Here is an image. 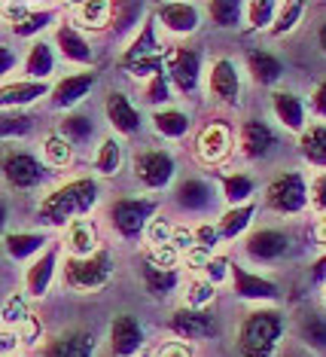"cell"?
Masks as SVG:
<instances>
[{
  "label": "cell",
  "instance_id": "obj_50",
  "mask_svg": "<svg viewBox=\"0 0 326 357\" xmlns=\"http://www.w3.org/2000/svg\"><path fill=\"white\" fill-rule=\"evenodd\" d=\"M15 333H19V342L31 348V345H37V342H40V333H43V330H40V321L34 318V314H31L28 321H22V324H19V330H15Z\"/></svg>",
  "mask_w": 326,
  "mask_h": 357
},
{
  "label": "cell",
  "instance_id": "obj_28",
  "mask_svg": "<svg viewBox=\"0 0 326 357\" xmlns=\"http://www.w3.org/2000/svg\"><path fill=\"white\" fill-rule=\"evenodd\" d=\"M64 248H68L70 257H92L98 248V229L95 223L83 217V220H73L68 226V232H64Z\"/></svg>",
  "mask_w": 326,
  "mask_h": 357
},
{
  "label": "cell",
  "instance_id": "obj_25",
  "mask_svg": "<svg viewBox=\"0 0 326 357\" xmlns=\"http://www.w3.org/2000/svg\"><path fill=\"white\" fill-rule=\"evenodd\" d=\"M55 68H59V55H55L52 43L37 40V43L28 50V55H24V79L46 83V77H52Z\"/></svg>",
  "mask_w": 326,
  "mask_h": 357
},
{
  "label": "cell",
  "instance_id": "obj_55",
  "mask_svg": "<svg viewBox=\"0 0 326 357\" xmlns=\"http://www.w3.org/2000/svg\"><path fill=\"white\" fill-rule=\"evenodd\" d=\"M311 107H314L317 116H323V119H326V83H320V86L314 89V95H311Z\"/></svg>",
  "mask_w": 326,
  "mask_h": 357
},
{
  "label": "cell",
  "instance_id": "obj_27",
  "mask_svg": "<svg viewBox=\"0 0 326 357\" xmlns=\"http://www.w3.org/2000/svg\"><path fill=\"white\" fill-rule=\"evenodd\" d=\"M3 248H6V257L13 263H22V259H31L37 250H46L49 248V238L43 232H24V229H13L3 235Z\"/></svg>",
  "mask_w": 326,
  "mask_h": 357
},
{
  "label": "cell",
  "instance_id": "obj_54",
  "mask_svg": "<svg viewBox=\"0 0 326 357\" xmlns=\"http://www.w3.org/2000/svg\"><path fill=\"white\" fill-rule=\"evenodd\" d=\"M311 202H314L317 211H323V214H326V174H320L311 183Z\"/></svg>",
  "mask_w": 326,
  "mask_h": 357
},
{
  "label": "cell",
  "instance_id": "obj_8",
  "mask_svg": "<svg viewBox=\"0 0 326 357\" xmlns=\"http://www.w3.org/2000/svg\"><path fill=\"white\" fill-rule=\"evenodd\" d=\"M201 52L192 50V46H180V50H171L168 61H165V74L171 79V86L177 89L180 95H192L201 83Z\"/></svg>",
  "mask_w": 326,
  "mask_h": 357
},
{
  "label": "cell",
  "instance_id": "obj_61",
  "mask_svg": "<svg viewBox=\"0 0 326 357\" xmlns=\"http://www.w3.org/2000/svg\"><path fill=\"white\" fill-rule=\"evenodd\" d=\"M141 357H150V354H141Z\"/></svg>",
  "mask_w": 326,
  "mask_h": 357
},
{
  "label": "cell",
  "instance_id": "obj_10",
  "mask_svg": "<svg viewBox=\"0 0 326 357\" xmlns=\"http://www.w3.org/2000/svg\"><path fill=\"white\" fill-rule=\"evenodd\" d=\"M244 250H247V257L254 259V263L272 266L290 254V235L278 229V226H263V229H254L247 235Z\"/></svg>",
  "mask_w": 326,
  "mask_h": 357
},
{
  "label": "cell",
  "instance_id": "obj_38",
  "mask_svg": "<svg viewBox=\"0 0 326 357\" xmlns=\"http://www.w3.org/2000/svg\"><path fill=\"white\" fill-rule=\"evenodd\" d=\"M59 135L70 144H88L95 137V119L88 113H68L59 123Z\"/></svg>",
  "mask_w": 326,
  "mask_h": 357
},
{
  "label": "cell",
  "instance_id": "obj_11",
  "mask_svg": "<svg viewBox=\"0 0 326 357\" xmlns=\"http://www.w3.org/2000/svg\"><path fill=\"white\" fill-rule=\"evenodd\" d=\"M168 327L174 336L180 339H214L219 333V324H217V314L208 312V308H177L171 314Z\"/></svg>",
  "mask_w": 326,
  "mask_h": 357
},
{
  "label": "cell",
  "instance_id": "obj_41",
  "mask_svg": "<svg viewBox=\"0 0 326 357\" xmlns=\"http://www.w3.org/2000/svg\"><path fill=\"white\" fill-rule=\"evenodd\" d=\"M52 19H55V13H49V10H31L28 15H24L22 22H15V25H10V34L13 37H34L40 34L46 25H52Z\"/></svg>",
  "mask_w": 326,
  "mask_h": 357
},
{
  "label": "cell",
  "instance_id": "obj_52",
  "mask_svg": "<svg viewBox=\"0 0 326 357\" xmlns=\"http://www.w3.org/2000/svg\"><path fill=\"white\" fill-rule=\"evenodd\" d=\"M171 235H174V229H171L165 220H153V223H150V245H153V248L171 245Z\"/></svg>",
  "mask_w": 326,
  "mask_h": 357
},
{
  "label": "cell",
  "instance_id": "obj_40",
  "mask_svg": "<svg viewBox=\"0 0 326 357\" xmlns=\"http://www.w3.org/2000/svg\"><path fill=\"white\" fill-rule=\"evenodd\" d=\"M278 10H281V6L274 3V0H250V3H247V25L254 31L272 28L274 19H278Z\"/></svg>",
  "mask_w": 326,
  "mask_h": 357
},
{
  "label": "cell",
  "instance_id": "obj_48",
  "mask_svg": "<svg viewBox=\"0 0 326 357\" xmlns=\"http://www.w3.org/2000/svg\"><path fill=\"white\" fill-rule=\"evenodd\" d=\"M150 259L153 266H159V269H177V259H180V250L174 245H162V248H153L150 250Z\"/></svg>",
  "mask_w": 326,
  "mask_h": 357
},
{
  "label": "cell",
  "instance_id": "obj_62",
  "mask_svg": "<svg viewBox=\"0 0 326 357\" xmlns=\"http://www.w3.org/2000/svg\"><path fill=\"white\" fill-rule=\"evenodd\" d=\"M10 357H15V354H10Z\"/></svg>",
  "mask_w": 326,
  "mask_h": 357
},
{
  "label": "cell",
  "instance_id": "obj_56",
  "mask_svg": "<svg viewBox=\"0 0 326 357\" xmlns=\"http://www.w3.org/2000/svg\"><path fill=\"white\" fill-rule=\"evenodd\" d=\"M159 357H192V351L183 342H168L159 348Z\"/></svg>",
  "mask_w": 326,
  "mask_h": 357
},
{
  "label": "cell",
  "instance_id": "obj_29",
  "mask_svg": "<svg viewBox=\"0 0 326 357\" xmlns=\"http://www.w3.org/2000/svg\"><path fill=\"white\" fill-rule=\"evenodd\" d=\"M247 70H250V77L256 79L259 86H274L278 79L284 77V64L281 59L274 52H265V50H254V52H247Z\"/></svg>",
  "mask_w": 326,
  "mask_h": 357
},
{
  "label": "cell",
  "instance_id": "obj_14",
  "mask_svg": "<svg viewBox=\"0 0 326 357\" xmlns=\"http://www.w3.org/2000/svg\"><path fill=\"white\" fill-rule=\"evenodd\" d=\"M232 128L226 123H210L199 132V144H195V153H199L201 162H208V165H217V162H223L226 156L232 153Z\"/></svg>",
  "mask_w": 326,
  "mask_h": 357
},
{
  "label": "cell",
  "instance_id": "obj_24",
  "mask_svg": "<svg viewBox=\"0 0 326 357\" xmlns=\"http://www.w3.org/2000/svg\"><path fill=\"white\" fill-rule=\"evenodd\" d=\"M55 46H59V52L73 64H92L95 61V52H92V46H88V40L73 25H68V22L59 25V31H55Z\"/></svg>",
  "mask_w": 326,
  "mask_h": 357
},
{
  "label": "cell",
  "instance_id": "obj_31",
  "mask_svg": "<svg viewBox=\"0 0 326 357\" xmlns=\"http://www.w3.org/2000/svg\"><path fill=\"white\" fill-rule=\"evenodd\" d=\"M256 217V205L247 202V205H238V208H229L223 217H219L217 229H219V241H235L238 235L247 232V226L254 223Z\"/></svg>",
  "mask_w": 326,
  "mask_h": 357
},
{
  "label": "cell",
  "instance_id": "obj_19",
  "mask_svg": "<svg viewBox=\"0 0 326 357\" xmlns=\"http://www.w3.org/2000/svg\"><path fill=\"white\" fill-rule=\"evenodd\" d=\"M104 113H107V123L113 126V132L119 135H137L141 132V113L132 104V98L122 92H110L104 98Z\"/></svg>",
  "mask_w": 326,
  "mask_h": 357
},
{
  "label": "cell",
  "instance_id": "obj_30",
  "mask_svg": "<svg viewBox=\"0 0 326 357\" xmlns=\"http://www.w3.org/2000/svg\"><path fill=\"white\" fill-rule=\"evenodd\" d=\"M141 278L146 284V290H150L153 296L165 299L177 290V284H180V272L177 269H159V266H153L150 259H143L141 263Z\"/></svg>",
  "mask_w": 326,
  "mask_h": 357
},
{
  "label": "cell",
  "instance_id": "obj_13",
  "mask_svg": "<svg viewBox=\"0 0 326 357\" xmlns=\"http://www.w3.org/2000/svg\"><path fill=\"white\" fill-rule=\"evenodd\" d=\"M232 290H235V296L247 299V303H278L281 299L278 284L263 278V275L247 272L238 263H232Z\"/></svg>",
  "mask_w": 326,
  "mask_h": 357
},
{
  "label": "cell",
  "instance_id": "obj_2",
  "mask_svg": "<svg viewBox=\"0 0 326 357\" xmlns=\"http://www.w3.org/2000/svg\"><path fill=\"white\" fill-rule=\"evenodd\" d=\"M284 339V314L278 308H256V312L244 314L238 324V345L241 357H274Z\"/></svg>",
  "mask_w": 326,
  "mask_h": 357
},
{
  "label": "cell",
  "instance_id": "obj_47",
  "mask_svg": "<svg viewBox=\"0 0 326 357\" xmlns=\"http://www.w3.org/2000/svg\"><path fill=\"white\" fill-rule=\"evenodd\" d=\"M143 98L150 101V104H168L171 98H174V92H171V79L168 74L162 70V74H156L146 83V92H143Z\"/></svg>",
  "mask_w": 326,
  "mask_h": 357
},
{
  "label": "cell",
  "instance_id": "obj_59",
  "mask_svg": "<svg viewBox=\"0 0 326 357\" xmlns=\"http://www.w3.org/2000/svg\"><path fill=\"white\" fill-rule=\"evenodd\" d=\"M314 238H317V245H326V214H320V220L314 226Z\"/></svg>",
  "mask_w": 326,
  "mask_h": 357
},
{
  "label": "cell",
  "instance_id": "obj_22",
  "mask_svg": "<svg viewBox=\"0 0 326 357\" xmlns=\"http://www.w3.org/2000/svg\"><path fill=\"white\" fill-rule=\"evenodd\" d=\"M49 92H52L49 83H37V79H13V83H3V89H0V104H3V110H19V107H28V104L43 101Z\"/></svg>",
  "mask_w": 326,
  "mask_h": 357
},
{
  "label": "cell",
  "instance_id": "obj_5",
  "mask_svg": "<svg viewBox=\"0 0 326 357\" xmlns=\"http://www.w3.org/2000/svg\"><path fill=\"white\" fill-rule=\"evenodd\" d=\"M308 199H311V186H308L302 172H281L278 177H272V183H268V190H265L268 208L281 217L302 214Z\"/></svg>",
  "mask_w": 326,
  "mask_h": 357
},
{
  "label": "cell",
  "instance_id": "obj_6",
  "mask_svg": "<svg viewBox=\"0 0 326 357\" xmlns=\"http://www.w3.org/2000/svg\"><path fill=\"white\" fill-rule=\"evenodd\" d=\"M156 211H159L156 199L125 196V199L113 202L107 217H110V226L116 229V235H122V238H141L146 232V226L156 220Z\"/></svg>",
  "mask_w": 326,
  "mask_h": 357
},
{
  "label": "cell",
  "instance_id": "obj_51",
  "mask_svg": "<svg viewBox=\"0 0 326 357\" xmlns=\"http://www.w3.org/2000/svg\"><path fill=\"white\" fill-rule=\"evenodd\" d=\"M192 235H195V245L199 248H214V245H219V229L217 226H210V223H199L192 229Z\"/></svg>",
  "mask_w": 326,
  "mask_h": 357
},
{
  "label": "cell",
  "instance_id": "obj_18",
  "mask_svg": "<svg viewBox=\"0 0 326 357\" xmlns=\"http://www.w3.org/2000/svg\"><path fill=\"white\" fill-rule=\"evenodd\" d=\"M174 202L180 211H189V214H201V211L214 208V186L201 177H183L174 190Z\"/></svg>",
  "mask_w": 326,
  "mask_h": 357
},
{
  "label": "cell",
  "instance_id": "obj_15",
  "mask_svg": "<svg viewBox=\"0 0 326 357\" xmlns=\"http://www.w3.org/2000/svg\"><path fill=\"white\" fill-rule=\"evenodd\" d=\"M208 89L219 104H238L241 98V77L232 59H217L208 74Z\"/></svg>",
  "mask_w": 326,
  "mask_h": 357
},
{
  "label": "cell",
  "instance_id": "obj_43",
  "mask_svg": "<svg viewBox=\"0 0 326 357\" xmlns=\"http://www.w3.org/2000/svg\"><path fill=\"white\" fill-rule=\"evenodd\" d=\"M302 15H305V3H299V0H290V3H281L278 19H274V25H272V34H274V37L290 34V31L296 28L299 22H302Z\"/></svg>",
  "mask_w": 326,
  "mask_h": 357
},
{
  "label": "cell",
  "instance_id": "obj_44",
  "mask_svg": "<svg viewBox=\"0 0 326 357\" xmlns=\"http://www.w3.org/2000/svg\"><path fill=\"white\" fill-rule=\"evenodd\" d=\"M31 126H34V119L24 116V113H15V110H6L3 113V123H0V132H3V137H24L31 132Z\"/></svg>",
  "mask_w": 326,
  "mask_h": 357
},
{
  "label": "cell",
  "instance_id": "obj_3",
  "mask_svg": "<svg viewBox=\"0 0 326 357\" xmlns=\"http://www.w3.org/2000/svg\"><path fill=\"white\" fill-rule=\"evenodd\" d=\"M110 275H113V257H110L107 248L95 250L92 257H68L61 263L64 287H68V290H79V294L107 287Z\"/></svg>",
  "mask_w": 326,
  "mask_h": 357
},
{
  "label": "cell",
  "instance_id": "obj_37",
  "mask_svg": "<svg viewBox=\"0 0 326 357\" xmlns=\"http://www.w3.org/2000/svg\"><path fill=\"white\" fill-rule=\"evenodd\" d=\"M92 165H95V172L101 177L119 174V168H122V144H119V137H104V141L98 144Z\"/></svg>",
  "mask_w": 326,
  "mask_h": 357
},
{
  "label": "cell",
  "instance_id": "obj_57",
  "mask_svg": "<svg viewBox=\"0 0 326 357\" xmlns=\"http://www.w3.org/2000/svg\"><path fill=\"white\" fill-rule=\"evenodd\" d=\"M13 68H15V55L10 46H3V50H0V74H10Z\"/></svg>",
  "mask_w": 326,
  "mask_h": 357
},
{
  "label": "cell",
  "instance_id": "obj_35",
  "mask_svg": "<svg viewBox=\"0 0 326 357\" xmlns=\"http://www.w3.org/2000/svg\"><path fill=\"white\" fill-rule=\"evenodd\" d=\"M40 156H43V165L49 172H61L73 162V144L61 135H49L40 147Z\"/></svg>",
  "mask_w": 326,
  "mask_h": 357
},
{
  "label": "cell",
  "instance_id": "obj_46",
  "mask_svg": "<svg viewBox=\"0 0 326 357\" xmlns=\"http://www.w3.org/2000/svg\"><path fill=\"white\" fill-rule=\"evenodd\" d=\"M28 318H31V312H28V299H24V294H13L3 305V324L6 327H19V324L28 321Z\"/></svg>",
  "mask_w": 326,
  "mask_h": 357
},
{
  "label": "cell",
  "instance_id": "obj_36",
  "mask_svg": "<svg viewBox=\"0 0 326 357\" xmlns=\"http://www.w3.org/2000/svg\"><path fill=\"white\" fill-rule=\"evenodd\" d=\"M299 150H302V156L311 162V165L326 168V126L323 123L308 126L302 137H299Z\"/></svg>",
  "mask_w": 326,
  "mask_h": 357
},
{
  "label": "cell",
  "instance_id": "obj_49",
  "mask_svg": "<svg viewBox=\"0 0 326 357\" xmlns=\"http://www.w3.org/2000/svg\"><path fill=\"white\" fill-rule=\"evenodd\" d=\"M226 275H232V259L226 254H214V257H210V263H208V269H205V278L219 284Z\"/></svg>",
  "mask_w": 326,
  "mask_h": 357
},
{
  "label": "cell",
  "instance_id": "obj_16",
  "mask_svg": "<svg viewBox=\"0 0 326 357\" xmlns=\"http://www.w3.org/2000/svg\"><path fill=\"white\" fill-rule=\"evenodd\" d=\"M143 345V330L141 324H137L134 314H116V318L110 321V351L116 357H132L141 351Z\"/></svg>",
  "mask_w": 326,
  "mask_h": 357
},
{
  "label": "cell",
  "instance_id": "obj_17",
  "mask_svg": "<svg viewBox=\"0 0 326 357\" xmlns=\"http://www.w3.org/2000/svg\"><path fill=\"white\" fill-rule=\"evenodd\" d=\"M95 336L88 330H64L43 345V357H92Z\"/></svg>",
  "mask_w": 326,
  "mask_h": 357
},
{
  "label": "cell",
  "instance_id": "obj_21",
  "mask_svg": "<svg viewBox=\"0 0 326 357\" xmlns=\"http://www.w3.org/2000/svg\"><path fill=\"white\" fill-rule=\"evenodd\" d=\"M278 144V135L272 132V126L263 123V119H247L241 126V153L247 159H265L268 153Z\"/></svg>",
  "mask_w": 326,
  "mask_h": 357
},
{
  "label": "cell",
  "instance_id": "obj_7",
  "mask_svg": "<svg viewBox=\"0 0 326 357\" xmlns=\"http://www.w3.org/2000/svg\"><path fill=\"white\" fill-rule=\"evenodd\" d=\"M3 181L15 192H31L46 181L43 159H37L31 150H6L3 153Z\"/></svg>",
  "mask_w": 326,
  "mask_h": 357
},
{
  "label": "cell",
  "instance_id": "obj_23",
  "mask_svg": "<svg viewBox=\"0 0 326 357\" xmlns=\"http://www.w3.org/2000/svg\"><path fill=\"white\" fill-rule=\"evenodd\" d=\"M156 19L171 31V34L186 37L199 28L201 13H199V6H192V3H162L156 10Z\"/></svg>",
  "mask_w": 326,
  "mask_h": 357
},
{
  "label": "cell",
  "instance_id": "obj_33",
  "mask_svg": "<svg viewBox=\"0 0 326 357\" xmlns=\"http://www.w3.org/2000/svg\"><path fill=\"white\" fill-rule=\"evenodd\" d=\"M153 128L162 137H168V141H177V137H183L189 132V116L180 107H159L153 113Z\"/></svg>",
  "mask_w": 326,
  "mask_h": 357
},
{
  "label": "cell",
  "instance_id": "obj_60",
  "mask_svg": "<svg viewBox=\"0 0 326 357\" xmlns=\"http://www.w3.org/2000/svg\"><path fill=\"white\" fill-rule=\"evenodd\" d=\"M317 43H320V50L326 52V22L320 25V31H317Z\"/></svg>",
  "mask_w": 326,
  "mask_h": 357
},
{
  "label": "cell",
  "instance_id": "obj_9",
  "mask_svg": "<svg viewBox=\"0 0 326 357\" xmlns=\"http://www.w3.org/2000/svg\"><path fill=\"white\" fill-rule=\"evenodd\" d=\"M174 172H177V162L168 150H143L134 156V177L153 192L165 190L174 181Z\"/></svg>",
  "mask_w": 326,
  "mask_h": 357
},
{
  "label": "cell",
  "instance_id": "obj_4",
  "mask_svg": "<svg viewBox=\"0 0 326 357\" xmlns=\"http://www.w3.org/2000/svg\"><path fill=\"white\" fill-rule=\"evenodd\" d=\"M165 61H168V52L162 50V43L156 40V25L143 22L141 34L128 43L125 55H122V68L137 79H153L165 70Z\"/></svg>",
  "mask_w": 326,
  "mask_h": 357
},
{
  "label": "cell",
  "instance_id": "obj_42",
  "mask_svg": "<svg viewBox=\"0 0 326 357\" xmlns=\"http://www.w3.org/2000/svg\"><path fill=\"white\" fill-rule=\"evenodd\" d=\"M183 299H186V305L189 308H208L217 299V284L210 278H195V281H189Z\"/></svg>",
  "mask_w": 326,
  "mask_h": 357
},
{
  "label": "cell",
  "instance_id": "obj_39",
  "mask_svg": "<svg viewBox=\"0 0 326 357\" xmlns=\"http://www.w3.org/2000/svg\"><path fill=\"white\" fill-rule=\"evenodd\" d=\"M244 13H247V6L238 3V0H214V3H208V15L217 28H235L244 19Z\"/></svg>",
  "mask_w": 326,
  "mask_h": 357
},
{
  "label": "cell",
  "instance_id": "obj_1",
  "mask_svg": "<svg viewBox=\"0 0 326 357\" xmlns=\"http://www.w3.org/2000/svg\"><path fill=\"white\" fill-rule=\"evenodd\" d=\"M98 199H101V186L95 177H77L43 196L37 217L46 226H70L73 220H83L92 214Z\"/></svg>",
  "mask_w": 326,
  "mask_h": 357
},
{
  "label": "cell",
  "instance_id": "obj_53",
  "mask_svg": "<svg viewBox=\"0 0 326 357\" xmlns=\"http://www.w3.org/2000/svg\"><path fill=\"white\" fill-rule=\"evenodd\" d=\"M210 257H214V254H210L208 248H199V245H195V248L186 250V266H189V269H201V272H205L208 263H210Z\"/></svg>",
  "mask_w": 326,
  "mask_h": 357
},
{
  "label": "cell",
  "instance_id": "obj_26",
  "mask_svg": "<svg viewBox=\"0 0 326 357\" xmlns=\"http://www.w3.org/2000/svg\"><path fill=\"white\" fill-rule=\"evenodd\" d=\"M274 116L290 132H305V101L296 92H272Z\"/></svg>",
  "mask_w": 326,
  "mask_h": 357
},
{
  "label": "cell",
  "instance_id": "obj_32",
  "mask_svg": "<svg viewBox=\"0 0 326 357\" xmlns=\"http://www.w3.org/2000/svg\"><path fill=\"white\" fill-rule=\"evenodd\" d=\"M113 3H101V0H86V3H77L73 6V22L79 28H88V31H101L113 25Z\"/></svg>",
  "mask_w": 326,
  "mask_h": 357
},
{
  "label": "cell",
  "instance_id": "obj_45",
  "mask_svg": "<svg viewBox=\"0 0 326 357\" xmlns=\"http://www.w3.org/2000/svg\"><path fill=\"white\" fill-rule=\"evenodd\" d=\"M299 330H302V339L308 345L326 348V318H320V314H308Z\"/></svg>",
  "mask_w": 326,
  "mask_h": 357
},
{
  "label": "cell",
  "instance_id": "obj_34",
  "mask_svg": "<svg viewBox=\"0 0 326 357\" xmlns=\"http://www.w3.org/2000/svg\"><path fill=\"white\" fill-rule=\"evenodd\" d=\"M219 190H223V199L229 202L232 208H238V205H247V202L254 199L256 181H254V174H247V172L226 174V177H223V183H219Z\"/></svg>",
  "mask_w": 326,
  "mask_h": 357
},
{
  "label": "cell",
  "instance_id": "obj_12",
  "mask_svg": "<svg viewBox=\"0 0 326 357\" xmlns=\"http://www.w3.org/2000/svg\"><path fill=\"white\" fill-rule=\"evenodd\" d=\"M61 266V245H49L43 250V257L34 259V263L28 266V272H24V290H28V296L34 299H43L49 294V287H52V278L55 272H59Z\"/></svg>",
  "mask_w": 326,
  "mask_h": 357
},
{
  "label": "cell",
  "instance_id": "obj_20",
  "mask_svg": "<svg viewBox=\"0 0 326 357\" xmlns=\"http://www.w3.org/2000/svg\"><path fill=\"white\" fill-rule=\"evenodd\" d=\"M95 79H98L95 70H79V74H70V77L59 79V86L52 89V107H59V110L77 107V104L92 92Z\"/></svg>",
  "mask_w": 326,
  "mask_h": 357
},
{
  "label": "cell",
  "instance_id": "obj_58",
  "mask_svg": "<svg viewBox=\"0 0 326 357\" xmlns=\"http://www.w3.org/2000/svg\"><path fill=\"white\" fill-rule=\"evenodd\" d=\"M311 281H317V284L326 281V257H320V259H317V263L311 266Z\"/></svg>",
  "mask_w": 326,
  "mask_h": 357
}]
</instances>
